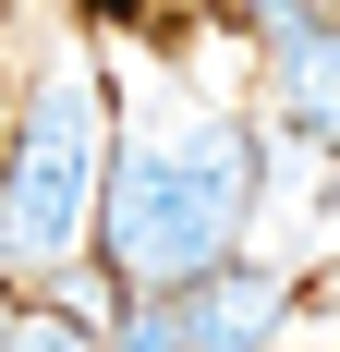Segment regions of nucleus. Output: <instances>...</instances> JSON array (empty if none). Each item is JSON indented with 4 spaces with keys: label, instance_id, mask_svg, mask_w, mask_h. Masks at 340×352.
Masks as SVG:
<instances>
[{
    "label": "nucleus",
    "instance_id": "f257e3e1",
    "mask_svg": "<svg viewBox=\"0 0 340 352\" xmlns=\"http://www.w3.org/2000/svg\"><path fill=\"white\" fill-rule=\"evenodd\" d=\"M243 219H255V134L231 109H182V122H146L122 146L98 255L122 292H182L206 267H231Z\"/></svg>",
    "mask_w": 340,
    "mask_h": 352
},
{
    "label": "nucleus",
    "instance_id": "f03ea898",
    "mask_svg": "<svg viewBox=\"0 0 340 352\" xmlns=\"http://www.w3.org/2000/svg\"><path fill=\"white\" fill-rule=\"evenodd\" d=\"M109 170H122V146H109V73L85 49H61L25 85L12 146H0V267H73L98 243V219H109Z\"/></svg>",
    "mask_w": 340,
    "mask_h": 352
},
{
    "label": "nucleus",
    "instance_id": "7ed1b4c3",
    "mask_svg": "<svg viewBox=\"0 0 340 352\" xmlns=\"http://www.w3.org/2000/svg\"><path fill=\"white\" fill-rule=\"evenodd\" d=\"M182 304V340L195 352H279V316H292V280L279 267H206V280H182L170 292Z\"/></svg>",
    "mask_w": 340,
    "mask_h": 352
},
{
    "label": "nucleus",
    "instance_id": "20e7f679",
    "mask_svg": "<svg viewBox=\"0 0 340 352\" xmlns=\"http://www.w3.org/2000/svg\"><path fill=\"white\" fill-rule=\"evenodd\" d=\"M268 98H279V122L304 146H340V12L268 36Z\"/></svg>",
    "mask_w": 340,
    "mask_h": 352
},
{
    "label": "nucleus",
    "instance_id": "39448f33",
    "mask_svg": "<svg viewBox=\"0 0 340 352\" xmlns=\"http://www.w3.org/2000/svg\"><path fill=\"white\" fill-rule=\"evenodd\" d=\"M0 352H109V316L73 304V292H36V304L0 316Z\"/></svg>",
    "mask_w": 340,
    "mask_h": 352
},
{
    "label": "nucleus",
    "instance_id": "423d86ee",
    "mask_svg": "<svg viewBox=\"0 0 340 352\" xmlns=\"http://www.w3.org/2000/svg\"><path fill=\"white\" fill-rule=\"evenodd\" d=\"M231 12H243L255 36H292V25H316V0H231Z\"/></svg>",
    "mask_w": 340,
    "mask_h": 352
}]
</instances>
